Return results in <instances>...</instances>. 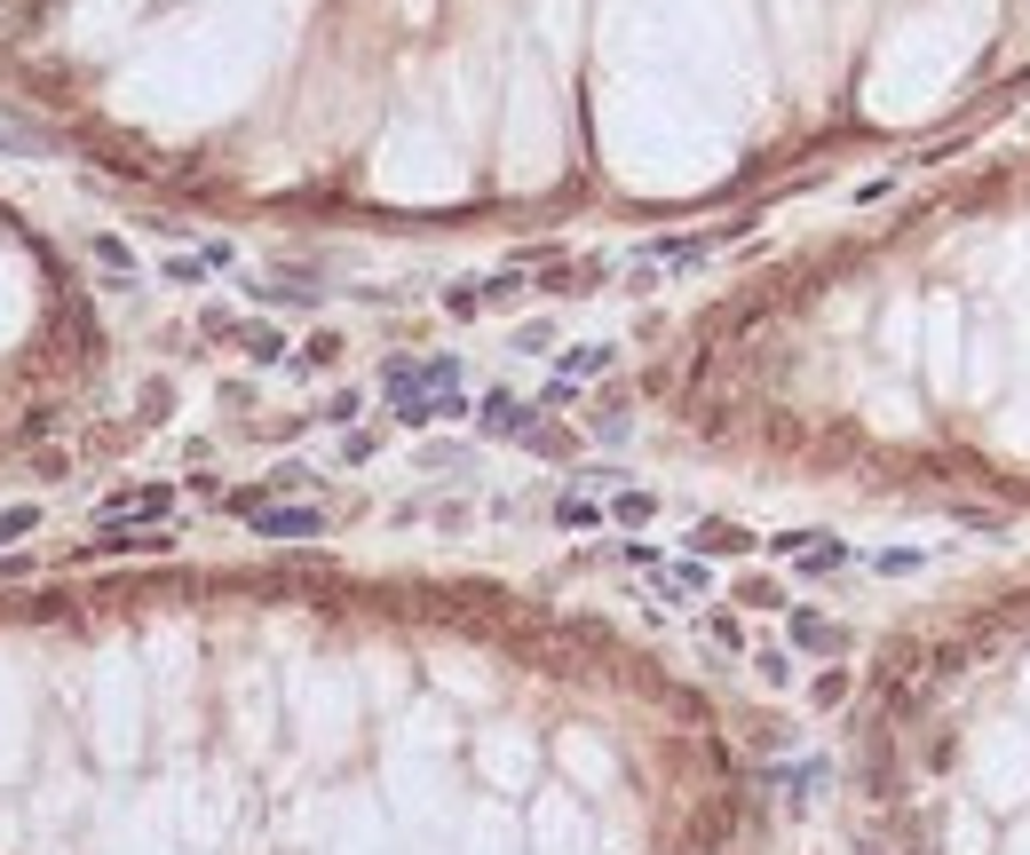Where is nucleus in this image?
<instances>
[{"instance_id":"7ed1b4c3","label":"nucleus","mask_w":1030,"mask_h":855,"mask_svg":"<svg viewBox=\"0 0 1030 855\" xmlns=\"http://www.w3.org/2000/svg\"><path fill=\"white\" fill-rule=\"evenodd\" d=\"M246 523L270 539H310V531H325V507H254Z\"/></svg>"},{"instance_id":"6e6552de","label":"nucleus","mask_w":1030,"mask_h":855,"mask_svg":"<svg viewBox=\"0 0 1030 855\" xmlns=\"http://www.w3.org/2000/svg\"><path fill=\"white\" fill-rule=\"evenodd\" d=\"M32 570H40L32 555H9V546H0V587H16V578H32Z\"/></svg>"},{"instance_id":"f03ea898","label":"nucleus","mask_w":1030,"mask_h":855,"mask_svg":"<svg viewBox=\"0 0 1030 855\" xmlns=\"http://www.w3.org/2000/svg\"><path fill=\"white\" fill-rule=\"evenodd\" d=\"M381 381H389V396H396V404H405V396H420V389H452V381H460V365H444V357H437V365L396 357V365L381 372Z\"/></svg>"},{"instance_id":"20e7f679","label":"nucleus","mask_w":1030,"mask_h":855,"mask_svg":"<svg viewBox=\"0 0 1030 855\" xmlns=\"http://www.w3.org/2000/svg\"><path fill=\"white\" fill-rule=\"evenodd\" d=\"M88 254L104 262L112 278H136V254H127V238H112V230H95V238H88Z\"/></svg>"},{"instance_id":"0eeeda50","label":"nucleus","mask_w":1030,"mask_h":855,"mask_svg":"<svg viewBox=\"0 0 1030 855\" xmlns=\"http://www.w3.org/2000/svg\"><path fill=\"white\" fill-rule=\"evenodd\" d=\"M611 516H618V523H650V516H658V499H650V492H618V499H611Z\"/></svg>"},{"instance_id":"1a4fd4ad","label":"nucleus","mask_w":1030,"mask_h":855,"mask_svg":"<svg viewBox=\"0 0 1030 855\" xmlns=\"http://www.w3.org/2000/svg\"><path fill=\"white\" fill-rule=\"evenodd\" d=\"M555 516H563V523H571V531H587L594 516H603V507H587V499H563V507H555Z\"/></svg>"},{"instance_id":"423d86ee","label":"nucleus","mask_w":1030,"mask_h":855,"mask_svg":"<svg viewBox=\"0 0 1030 855\" xmlns=\"http://www.w3.org/2000/svg\"><path fill=\"white\" fill-rule=\"evenodd\" d=\"M32 531H40V507H0V546H9V539H32Z\"/></svg>"},{"instance_id":"39448f33","label":"nucleus","mask_w":1030,"mask_h":855,"mask_svg":"<svg viewBox=\"0 0 1030 855\" xmlns=\"http://www.w3.org/2000/svg\"><path fill=\"white\" fill-rule=\"evenodd\" d=\"M792 642H801V649H841V634L824 626V619H809V610H801V619H792Z\"/></svg>"},{"instance_id":"f257e3e1","label":"nucleus","mask_w":1030,"mask_h":855,"mask_svg":"<svg viewBox=\"0 0 1030 855\" xmlns=\"http://www.w3.org/2000/svg\"><path fill=\"white\" fill-rule=\"evenodd\" d=\"M175 484H119L104 507H95V523H159V516H175Z\"/></svg>"}]
</instances>
